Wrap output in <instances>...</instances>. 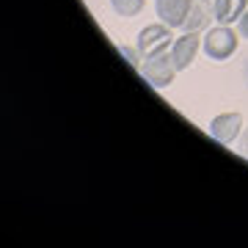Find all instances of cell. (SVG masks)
I'll use <instances>...</instances> for the list:
<instances>
[{"mask_svg": "<svg viewBox=\"0 0 248 248\" xmlns=\"http://www.w3.org/2000/svg\"><path fill=\"white\" fill-rule=\"evenodd\" d=\"M138 72H141V78L149 83L152 89H169L179 69H177V63H174L169 50H160V53L143 58V66Z\"/></svg>", "mask_w": 248, "mask_h": 248, "instance_id": "6da1fadb", "label": "cell"}, {"mask_svg": "<svg viewBox=\"0 0 248 248\" xmlns=\"http://www.w3.org/2000/svg\"><path fill=\"white\" fill-rule=\"evenodd\" d=\"M237 31H240V36H243V39H248V9L243 11V17L237 19Z\"/></svg>", "mask_w": 248, "mask_h": 248, "instance_id": "8fae6325", "label": "cell"}, {"mask_svg": "<svg viewBox=\"0 0 248 248\" xmlns=\"http://www.w3.org/2000/svg\"><path fill=\"white\" fill-rule=\"evenodd\" d=\"M110 6L119 17H138L146 6V0H110Z\"/></svg>", "mask_w": 248, "mask_h": 248, "instance_id": "ba28073f", "label": "cell"}, {"mask_svg": "<svg viewBox=\"0 0 248 248\" xmlns=\"http://www.w3.org/2000/svg\"><path fill=\"white\" fill-rule=\"evenodd\" d=\"M119 53L127 58V63H130L133 69H141V53H138L135 47H124V45H122V47H119Z\"/></svg>", "mask_w": 248, "mask_h": 248, "instance_id": "30bf717a", "label": "cell"}, {"mask_svg": "<svg viewBox=\"0 0 248 248\" xmlns=\"http://www.w3.org/2000/svg\"><path fill=\"white\" fill-rule=\"evenodd\" d=\"M240 152H243V157H248V130L243 133V141H240Z\"/></svg>", "mask_w": 248, "mask_h": 248, "instance_id": "7c38bea8", "label": "cell"}, {"mask_svg": "<svg viewBox=\"0 0 248 248\" xmlns=\"http://www.w3.org/2000/svg\"><path fill=\"white\" fill-rule=\"evenodd\" d=\"M237 33L232 31L229 25H218V28H210L202 39V47L207 58H213V61H226L229 55H234L237 50Z\"/></svg>", "mask_w": 248, "mask_h": 248, "instance_id": "7a4b0ae2", "label": "cell"}, {"mask_svg": "<svg viewBox=\"0 0 248 248\" xmlns=\"http://www.w3.org/2000/svg\"><path fill=\"white\" fill-rule=\"evenodd\" d=\"M174 42L171 36V28L166 22H155V25H146L135 39V50L141 53V58H149V55L160 53V50H169V45Z\"/></svg>", "mask_w": 248, "mask_h": 248, "instance_id": "3957f363", "label": "cell"}, {"mask_svg": "<svg viewBox=\"0 0 248 248\" xmlns=\"http://www.w3.org/2000/svg\"><path fill=\"white\" fill-rule=\"evenodd\" d=\"M160 22L169 28H185L190 11H193V0H155Z\"/></svg>", "mask_w": 248, "mask_h": 248, "instance_id": "277c9868", "label": "cell"}, {"mask_svg": "<svg viewBox=\"0 0 248 248\" xmlns=\"http://www.w3.org/2000/svg\"><path fill=\"white\" fill-rule=\"evenodd\" d=\"M199 45H202V39H199V33H196V31H187L185 36L174 39V45H171V58H174V63H177L179 72L187 69V66L196 61Z\"/></svg>", "mask_w": 248, "mask_h": 248, "instance_id": "5b68a950", "label": "cell"}, {"mask_svg": "<svg viewBox=\"0 0 248 248\" xmlns=\"http://www.w3.org/2000/svg\"><path fill=\"white\" fill-rule=\"evenodd\" d=\"M207 6H196L193 3V11H190V17H187V22H185V31H199V28L207 22Z\"/></svg>", "mask_w": 248, "mask_h": 248, "instance_id": "9c48e42d", "label": "cell"}, {"mask_svg": "<svg viewBox=\"0 0 248 248\" xmlns=\"http://www.w3.org/2000/svg\"><path fill=\"white\" fill-rule=\"evenodd\" d=\"M240 127H243V116L240 113H221L210 122V135L218 143H232L240 135Z\"/></svg>", "mask_w": 248, "mask_h": 248, "instance_id": "8992f818", "label": "cell"}, {"mask_svg": "<svg viewBox=\"0 0 248 248\" xmlns=\"http://www.w3.org/2000/svg\"><path fill=\"white\" fill-rule=\"evenodd\" d=\"M248 9V0H215L213 3V17L218 19V25H232L243 17V11Z\"/></svg>", "mask_w": 248, "mask_h": 248, "instance_id": "52a82bcc", "label": "cell"}]
</instances>
